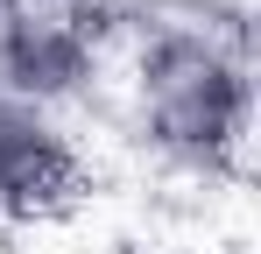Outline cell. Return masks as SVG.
Masks as SVG:
<instances>
[{
	"instance_id": "6da1fadb",
	"label": "cell",
	"mask_w": 261,
	"mask_h": 254,
	"mask_svg": "<svg viewBox=\"0 0 261 254\" xmlns=\"http://www.w3.org/2000/svg\"><path fill=\"white\" fill-rule=\"evenodd\" d=\"M120 106L141 148L184 176H240L254 134V57L205 42H120Z\"/></svg>"
},
{
	"instance_id": "7a4b0ae2",
	"label": "cell",
	"mask_w": 261,
	"mask_h": 254,
	"mask_svg": "<svg viewBox=\"0 0 261 254\" xmlns=\"http://www.w3.org/2000/svg\"><path fill=\"white\" fill-rule=\"evenodd\" d=\"M78 198H85V156H78L64 113L0 92V226L49 219Z\"/></svg>"
}]
</instances>
